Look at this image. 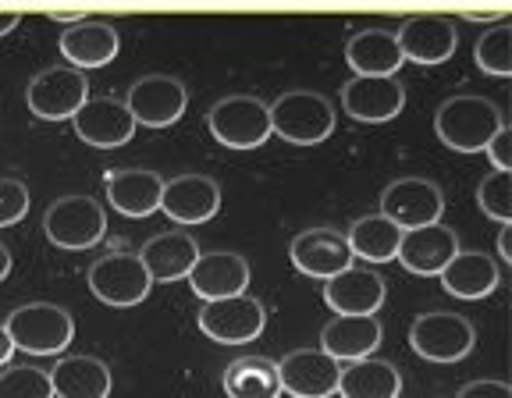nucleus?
<instances>
[{"label":"nucleus","instance_id":"29","mask_svg":"<svg viewBox=\"0 0 512 398\" xmlns=\"http://www.w3.org/2000/svg\"><path fill=\"white\" fill-rule=\"evenodd\" d=\"M224 391L228 398H281L278 363L267 356H242L224 370Z\"/></svg>","mask_w":512,"mask_h":398},{"label":"nucleus","instance_id":"16","mask_svg":"<svg viewBox=\"0 0 512 398\" xmlns=\"http://www.w3.org/2000/svg\"><path fill=\"white\" fill-rule=\"evenodd\" d=\"M288 256H292V263H296V271L310 274V278H320V281H331L335 274H342L352 267L349 242H345L342 231H331V228L299 231L296 239H292Z\"/></svg>","mask_w":512,"mask_h":398},{"label":"nucleus","instance_id":"23","mask_svg":"<svg viewBox=\"0 0 512 398\" xmlns=\"http://www.w3.org/2000/svg\"><path fill=\"white\" fill-rule=\"evenodd\" d=\"M104 189L111 207L125 217H150L153 210H160V192H164V178L157 171L143 168H118L107 171Z\"/></svg>","mask_w":512,"mask_h":398},{"label":"nucleus","instance_id":"20","mask_svg":"<svg viewBox=\"0 0 512 398\" xmlns=\"http://www.w3.org/2000/svg\"><path fill=\"white\" fill-rule=\"evenodd\" d=\"M459 253V235L445 224H427V228L402 231L399 242V263L409 274H441L448 267V260Z\"/></svg>","mask_w":512,"mask_h":398},{"label":"nucleus","instance_id":"36","mask_svg":"<svg viewBox=\"0 0 512 398\" xmlns=\"http://www.w3.org/2000/svg\"><path fill=\"white\" fill-rule=\"evenodd\" d=\"M456 398H512V388L505 381H470L456 391Z\"/></svg>","mask_w":512,"mask_h":398},{"label":"nucleus","instance_id":"15","mask_svg":"<svg viewBox=\"0 0 512 398\" xmlns=\"http://www.w3.org/2000/svg\"><path fill=\"white\" fill-rule=\"evenodd\" d=\"M402 107H406V86L395 75H388V79L356 75L342 86V111L363 125H381V121L399 118Z\"/></svg>","mask_w":512,"mask_h":398},{"label":"nucleus","instance_id":"26","mask_svg":"<svg viewBox=\"0 0 512 398\" xmlns=\"http://www.w3.org/2000/svg\"><path fill=\"white\" fill-rule=\"evenodd\" d=\"M381 345V324L377 317H335L320 331V352H328L335 363H356L374 356Z\"/></svg>","mask_w":512,"mask_h":398},{"label":"nucleus","instance_id":"7","mask_svg":"<svg viewBox=\"0 0 512 398\" xmlns=\"http://www.w3.org/2000/svg\"><path fill=\"white\" fill-rule=\"evenodd\" d=\"M441 214H445V192L431 178H395L381 192V217H388L402 231L441 224Z\"/></svg>","mask_w":512,"mask_h":398},{"label":"nucleus","instance_id":"39","mask_svg":"<svg viewBox=\"0 0 512 398\" xmlns=\"http://www.w3.org/2000/svg\"><path fill=\"white\" fill-rule=\"evenodd\" d=\"M11 356H15V342H11L8 327L0 324V367H4V363H8Z\"/></svg>","mask_w":512,"mask_h":398},{"label":"nucleus","instance_id":"10","mask_svg":"<svg viewBox=\"0 0 512 398\" xmlns=\"http://www.w3.org/2000/svg\"><path fill=\"white\" fill-rule=\"evenodd\" d=\"M25 100L40 121H68L89 100V82L75 68H47L29 82Z\"/></svg>","mask_w":512,"mask_h":398},{"label":"nucleus","instance_id":"6","mask_svg":"<svg viewBox=\"0 0 512 398\" xmlns=\"http://www.w3.org/2000/svg\"><path fill=\"white\" fill-rule=\"evenodd\" d=\"M43 231L57 249H93L104 239L107 214L89 196H64L54 199L43 214Z\"/></svg>","mask_w":512,"mask_h":398},{"label":"nucleus","instance_id":"22","mask_svg":"<svg viewBox=\"0 0 512 398\" xmlns=\"http://www.w3.org/2000/svg\"><path fill=\"white\" fill-rule=\"evenodd\" d=\"M136 256L143 260L150 281L171 285V281L189 278L192 263L200 260V246H196V239H192L189 231H160Z\"/></svg>","mask_w":512,"mask_h":398},{"label":"nucleus","instance_id":"12","mask_svg":"<svg viewBox=\"0 0 512 398\" xmlns=\"http://www.w3.org/2000/svg\"><path fill=\"white\" fill-rule=\"evenodd\" d=\"M281 391L292 398H331L338 395V377L342 363L320 349H296L278 363Z\"/></svg>","mask_w":512,"mask_h":398},{"label":"nucleus","instance_id":"40","mask_svg":"<svg viewBox=\"0 0 512 398\" xmlns=\"http://www.w3.org/2000/svg\"><path fill=\"white\" fill-rule=\"evenodd\" d=\"M18 22H22V15H18V11H0V36H8Z\"/></svg>","mask_w":512,"mask_h":398},{"label":"nucleus","instance_id":"5","mask_svg":"<svg viewBox=\"0 0 512 398\" xmlns=\"http://www.w3.org/2000/svg\"><path fill=\"white\" fill-rule=\"evenodd\" d=\"M473 324L459 313L431 310L420 313L409 327V345L427 363H459L473 349Z\"/></svg>","mask_w":512,"mask_h":398},{"label":"nucleus","instance_id":"38","mask_svg":"<svg viewBox=\"0 0 512 398\" xmlns=\"http://www.w3.org/2000/svg\"><path fill=\"white\" fill-rule=\"evenodd\" d=\"M498 256H502V263H512V249H509V231L512 224H498Z\"/></svg>","mask_w":512,"mask_h":398},{"label":"nucleus","instance_id":"34","mask_svg":"<svg viewBox=\"0 0 512 398\" xmlns=\"http://www.w3.org/2000/svg\"><path fill=\"white\" fill-rule=\"evenodd\" d=\"M29 214V185L18 178H0V228H11Z\"/></svg>","mask_w":512,"mask_h":398},{"label":"nucleus","instance_id":"27","mask_svg":"<svg viewBox=\"0 0 512 398\" xmlns=\"http://www.w3.org/2000/svg\"><path fill=\"white\" fill-rule=\"evenodd\" d=\"M54 398H107L111 395V370L96 356H64L47 370Z\"/></svg>","mask_w":512,"mask_h":398},{"label":"nucleus","instance_id":"14","mask_svg":"<svg viewBox=\"0 0 512 398\" xmlns=\"http://www.w3.org/2000/svg\"><path fill=\"white\" fill-rule=\"evenodd\" d=\"M406 61L416 64H445L459 47V29L445 15H413L395 32Z\"/></svg>","mask_w":512,"mask_h":398},{"label":"nucleus","instance_id":"31","mask_svg":"<svg viewBox=\"0 0 512 398\" xmlns=\"http://www.w3.org/2000/svg\"><path fill=\"white\" fill-rule=\"evenodd\" d=\"M473 61L488 75L509 79L512 75V25L498 22L495 29H484L473 43Z\"/></svg>","mask_w":512,"mask_h":398},{"label":"nucleus","instance_id":"24","mask_svg":"<svg viewBox=\"0 0 512 398\" xmlns=\"http://www.w3.org/2000/svg\"><path fill=\"white\" fill-rule=\"evenodd\" d=\"M345 61L363 79H388L406 64L392 29H363L345 43Z\"/></svg>","mask_w":512,"mask_h":398},{"label":"nucleus","instance_id":"19","mask_svg":"<svg viewBox=\"0 0 512 398\" xmlns=\"http://www.w3.org/2000/svg\"><path fill=\"white\" fill-rule=\"evenodd\" d=\"M160 210L178 224H203L221 210V185L207 175H178L164 182Z\"/></svg>","mask_w":512,"mask_h":398},{"label":"nucleus","instance_id":"37","mask_svg":"<svg viewBox=\"0 0 512 398\" xmlns=\"http://www.w3.org/2000/svg\"><path fill=\"white\" fill-rule=\"evenodd\" d=\"M505 15H509V11H463V18L466 22H505Z\"/></svg>","mask_w":512,"mask_h":398},{"label":"nucleus","instance_id":"2","mask_svg":"<svg viewBox=\"0 0 512 398\" xmlns=\"http://www.w3.org/2000/svg\"><path fill=\"white\" fill-rule=\"evenodd\" d=\"M271 136H281L292 146H317L335 132V107L328 96L313 89H292L281 93L271 107Z\"/></svg>","mask_w":512,"mask_h":398},{"label":"nucleus","instance_id":"33","mask_svg":"<svg viewBox=\"0 0 512 398\" xmlns=\"http://www.w3.org/2000/svg\"><path fill=\"white\" fill-rule=\"evenodd\" d=\"M0 398H54L50 374L40 367L0 370Z\"/></svg>","mask_w":512,"mask_h":398},{"label":"nucleus","instance_id":"42","mask_svg":"<svg viewBox=\"0 0 512 398\" xmlns=\"http://www.w3.org/2000/svg\"><path fill=\"white\" fill-rule=\"evenodd\" d=\"M8 274H11V249L0 242V281L8 278Z\"/></svg>","mask_w":512,"mask_h":398},{"label":"nucleus","instance_id":"35","mask_svg":"<svg viewBox=\"0 0 512 398\" xmlns=\"http://www.w3.org/2000/svg\"><path fill=\"white\" fill-rule=\"evenodd\" d=\"M484 153H488V160L495 164V171H512V128L502 125L491 136V143L484 146Z\"/></svg>","mask_w":512,"mask_h":398},{"label":"nucleus","instance_id":"21","mask_svg":"<svg viewBox=\"0 0 512 398\" xmlns=\"http://www.w3.org/2000/svg\"><path fill=\"white\" fill-rule=\"evenodd\" d=\"M324 303L338 317H374L384 303V278L370 267H349L324 285Z\"/></svg>","mask_w":512,"mask_h":398},{"label":"nucleus","instance_id":"41","mask_svg":"<svg viewBox=\"0 0 512 398\" xmlns=\"http://www.w3.org/2000/svg\"><path fill=\"white\" fill-rule=\"evenodd\" d=\"M50 18H54V22H64V25H75L86 15H79V11H50Z\"/></svg>","mask_w":512,"mask_h":398},{"label":"nucleus","instance_id":"9","mask_svg":"<svg viewBox=\"0 0 512 398\" xmlns=\"http://www.w3.org/2000/svg\"><path fill=\"white\" fill-rule=\"evenodd\" d=\"M267 324V310L253 295H232V299H217V303H203L200 310V331L210 342L221 345H246L253 342Z\"/></svg>","mask_w":512,"mask_h":398},{"label":"nucleus","instance_id":"8","mask_svg":"<svg viewBox=\"0 0 512 398\" xmlns=\"http://www.w3.org/2000/svg\"><path fill=\"white\" fill-rule=\"evenodd\" d=\"M153 281L136 253H111L89 267V292L107 306H136L150 295Z\"/></svg>","mask_w":512,"mask_h":398},{"label":"nucleus","instance_id":"4","mask_svg":"<svg viewBox=\"0 0 512 398\" xmlns=\"http://www.w3.org/2000/svg\"><path fill=\"white\" fill-rule=\"evenodd\" d=\"M210 136L228 150H256L271 139V114L260 96H224L207 114Z\"/></svg>","mask_w":512,"mask_h":398},{"label":"nucleus","instance_id":"11","mask_svg":"<svg viewBox=\"0 0 512 398\" xmlns=\"http://www.w3.org/2000/svg\"><path fill=\"white\" fill-rule=\"evenodd\" d=\"M189 93L175 75H143L128 86L125 107L136 118V125L146 128H168L185 114Z\"/></svg>","mask_w":512,"mask_h":398},{"label":"nucleus","instance_id":"25","mask_svg":"<svg viewBox=\"0 0 512 398\" xmlns=\"http://www.w3.org/2000/svg\"><path fill=\"white\" fill-rule=\"evenodd\" d=\"M438 278H441V288H445L448 295H456V299H484V295H491L498 288L502 271H498V263L491 260L488 253H480V249H459Z\"/></svg>","mask_w":512,"mask_h":398},{"label":"nucleus","instance_id":"18","mask_svg":"<svg viewBox=\"0 0 512 398\" xmlns=\"http://www.w3.org/2000/svg\"><path fill=\"white\" fill-rule=\"evenodd\" d=\"M121 36L111 22L104 18H82V22L68 25L61 32V54L68 57L75 72H89V68H104L118 57Z\"/></svg>","mask_w":512,"mask_h":398},{"label":"nucleus","instance_id":"32","mask_svg":"<svg viewBox=\"0 0 512 398\" xmlns=\"http://www.w3.org/2000/svg\"><path fill=\"white\" fill-rule=\"evenodd\" d=\"M477 207L498 224H512V171H491L477 185Z\"/></svg>","mask_w":512,"mask_h":398},{"label":"nucleus","instance_id":"3","mask_svg":"<svg viewBox=\"0 0 512 398\" xmlns=\"http://www.w3.org/2000/svg\"><path fill=\"white\" fill-rule=\"evenodd\" d=\"M4 327H8L15 349H25V352H32V356H57V352H64L72 345V335H75L72 313L54 303L18 306V310H11V317L4 320Z\"/></svg>","mask_w":512,"mask_h":398},{"label":"nucleus","instance_id":"30","mask_svg":"<svg viewBox=\"0 0 512 398\" xmlns=\"http://www.w3.org/2000/svg\"><path fill=\"white\" fill-rule=\"evenodd\" d=\"M345 242H349V253L360 256V260L388 263L399 253L402 228H395V224L381 214H367V217H360V221H352V228L345 231Z\"/></svg>","mask_w":512,"mask_h":398},{"label":"nucleus","instance_id":"28","mask_svg":"<svg viewBox=\"0 0 512 398\" xmlns=\"http://www.w3.org/2000/svg\"><path fill=\"white\" fill-rule=\"evenodd\" d=\"M338 395L342 398H399L402 395V374L388 359H356L342 367L338 377Z\"/></svg>","mask_w":512,"mask_h":398},{"label":"nucleus","instance_id":"13","mask_svg":"<svg viewBox=\"0 0 512 398\" xmlns=\"http://www.w3.org/2000/svg\"><path fill=\"white\" fill-rule=\"evenodd\" d=\"M72 125L82 143L96 146V150H118L136 136V118L114 96H89L72 118Z\"/></svg>","mask_w":512,"mask_h":398},{"label":"nucleus","instance_id":"17","mask_svg":"<svg viewBox=\"0 0 512 398\" xmlns=\"http://www.w3.org/2000/svg\"><path fill=\"white\" fill-rule=\"evenodd\" d=\"M192 292L200 295L203 303H217V299H232L242 295L249 285V263L246 256L228 253V249H214V253H200V260L192 263L189 278Z\"/></svg>","mask_w":512,"mask_h":398},{"label":"nucleus","instance_id":"1","mask_svg":"<svg viewBox=\"0 0 512 398\" xmlns=\"http://www.w3.org/2000/svg\"><path fill=\"white\" fill-rule=\"evenodd\" d=\"M502 125L505 118L498 104L477 93L448 96L445 104L434 111V132L448 150L456 153H480Z\"/></svg>","mask_w":512,"mask_h":398}]
</instances>
